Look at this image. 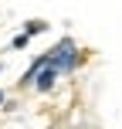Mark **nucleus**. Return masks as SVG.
<instances>
[{
	"label": "nucleus",
	"instance_id": "obj_1",
	"mask_svg": "<svg viewBox=\"0 0 122 129\" xmlns=\"http://www.w3.org/2000/svg\"><path fill=\"white\" fill-rule=\"evenodd\" d=\"M44 58L51 61L58 71H75V68H78V44H75L71 38H61L58 44L44 54Z\"/></svg>",
	"mask_w": 122,
	"mask_h": 129
},
{
	"label": "nucleus",
	"instance_id": "obj_2",
	"mask_svg": "<svg viewBox=\"0 0 122 129\" xmlns=\"http://www.w3.org/2000/svg\"><path fill=\"white\" fill-rule=\"evenodd\" d=\"M58 75H61V71L44 58V64H41L37 75H34V88H37V92H51V88H54V82H58Z\"/></svg>",
	"mask_w": 122,
	"mask_h": 129
},
{
	"label": "nucleus",
	"instance_id": "obj_3",
	"mask_svg": "<svg viewBox=\"0 0 122 129\" xmlns=\"http://www.w3.org/2000/svg\"><path fill=\"white\" fill-rule=\"evenodd\" d=\"M41 31H48V24L44 20H27V27H24V34L31 38V34H41Z\"/></svg>",
	"mask_w": 122,
	"mask_h": 129
},
{
	"label": "nucleus",
	"instance_id": "obj_4",
	"mask_svg": "<svg viewBox=\"0 0 122 129\" xmlns=\"http://www.w3.org/2000/svg\"><path fill=\"white\" fill-rule=\"evenodd\" d=\"M27 44H31V38H27V34H17V38L10 41V48H14V51H20V48H27Z\"/></svg>",
	"mask_w": 122,
	"mask_h": 129
},
{
	"label": "nucleus",
	"instance_id": "obj_5",
	"mask_svg": "<svg viewBox=\"0 0 122 129\" xmlns=\"http://www.w3.org/2000/svg\"><path fill=\"white\" fill-rule=\"evenodd\" d=\"M0 105H4V92H0Z\"/></svg>",
	"mask_w": 122,
	"mask_h": 129
}]
</instances>
